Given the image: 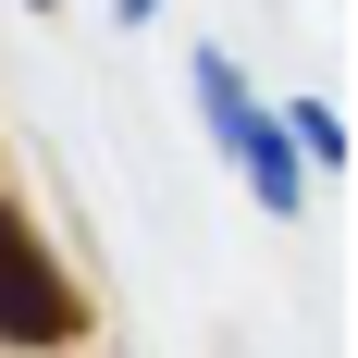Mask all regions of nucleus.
Instances as JSON below:
<instances>
[{"label": "nucleus", "instance_id": "obj_1", "mask_svg": "<svg viewBox=\"0 0 358 358\" xmlns=\"http://www.w3.org/2000/svg\"><path fill=\"white\" fill-rule=\"evenodd\" d=\"M74 322H87V309H74L62 259L0 210V346H74Z\"/></svg>", "mask_w": 358, "mask_h": 358}, {"label": "nucleus", "instance_id": "obj_2", "mask_svg": "<svg viewBox=\"0 0 358 358\" xmlns=\"http://www.w3.org/2000/svg\"><path fill=\"white\" fill-rule=\"evenodd\" d=\"M198 99H210L222 148L248 161V185H259V210H296V198H309V173H296V148H285V136H272V124L248 111V87H235V62H222V50H198Z\"/></svg>", "mask_w": 358, "mask_h": 358}, {"label": "nucleus", "instance_id": "obj_3", "mask_svg": "<svg viewBox=\"0 0 358 358\" xmlns=\"http://www.w3.org/2000/svg\"><path fill=\"white\" fill-rule=\"evenodd\" d=\"M285 148H296V161H346V124H334V99H296V111H285Z\"/></svg>", "mask_w": 358, "mask_h": 358}, {"label": "nucleus", "instance_id": "obj_4", "mask_svg": "<svg viewBox=\"0 0 358 358\" xmlns=\"http://www.w3.org/2000/svg\"><path fill=\"white\" fill-rule=\"evenodd\" d=\"M148 13H161V0H124V25H148Z\"/></svg>", "mask_w": 358, "mask_h": 358}, {"label": "nucleus", "instance_id": "obj_5", "mask_svg": "<svg viewBox=\"0 0 358 358\" xmlns=\"http://www.w3.org/2000/svg\"><path fill=\"white\" fill-rule=\"evenodd\" d=\"M37 13H62V0H37Z\"/></svg>", "mask_w": 358, "mask_h": 358}]
</instances>
